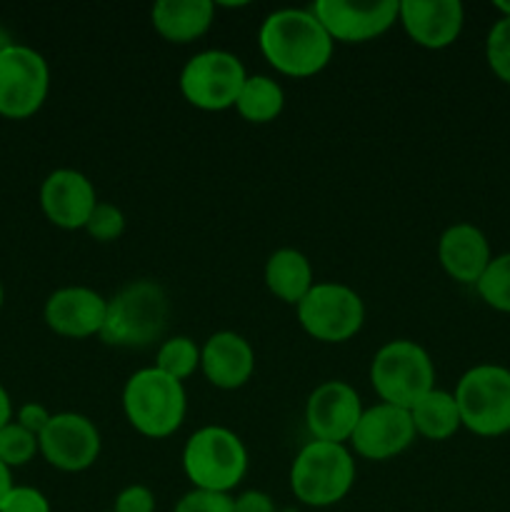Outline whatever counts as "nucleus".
I'll list each match as a JSON object with an SVG mask.
<instances>
[{
  "instance_id": "f257e3e1",
  "label": "nucleus",
  "mask_w": 510,
  "mask_h": 512,
  "mask_svg": "<svg viewBox=\"0 0 510 512\" xmlns=\"http://www.w3.org/2000/svg\"><path fill=\"white\" fill-rule=\"evenodd\" d=\"M258 48L280 75L313 78L328 68L335 43L310 8H280L260 23Z\"/></svg>"
},
{
  "instance_id": "f03ea898",
  "label": "nucleus",
  "mask_w": 510,
  "mask_h": 512,
  "mask_svg": "<svg viewBox=\"0 0 510 512\" xmlns=\"http://www.w3.org/2000/svg\"><path fill=\"white\" fill-rule=\"evenodd\" d=\"M170 318L168 293L160 283L140 278L108 298L100 340L113 348H150L165 335Z\"/></svg>"
},
{
  "instance_id": "7ed1b4c3",
  "label": "nucleus",
  "mask_w": 510,
  "mask_h": 512,
  "mask_svg": "<svg viewBox=\"0 0 510 512\" xmlns=\"http://www.w3.org/2000/svg\"><path fill=\"white\" fill-rule=\"evenodd\" d=\"M123 413L135 433L150 440H163L178 433L188 413V395L180 380L143 368L125 380Z\"/></svg>"
},
{
  "instance_id": "20e7f679",
  "label": "nucleus",
  "mask_w": 510,
  "mask_h": 512,
  "mask_svg": "<svg viewBox=\"0 0 510 512\" xmlns=\"http://www.w3.org/2000/svg\"><path fill=\"white\" fill-rule=\"evenodd\" d=\"M183 473L193 490L230 495L248 473V450L230 428L205 425L185 443Z\"/></svg>"
},
{
  "instance_id": "39448f33",
  "label": "nucleus",
  "mask_w": 510,
  "mask_h": 512,
  "mask_svg": "<svg viewBox=\"0 0 510 512\" xmlns=\"http://www.w3.org/2000/svg\"><path fill=\"white\" fill-rule=\"evenodd\" d=\"M355 458L348 445L310 440L295 455L290 490L308 508H330L348 498L355 485Z\"/></svg>"
},
{
  "instance_id": "423d86ee",
  "label": "nucleus",
  "mask_w": 510,
  "mask_h": 512,
  "mask_svg": "<svg viewBox=\"0 0 510 512\" xmlns=\"http://www.w3.org/2000/svg\"><path fill=\"white\" fill-rule=\"evenodd\" d=\"M370 385L380 403L410 410L435 388V365L428 350L415 340H390L380 345L370 363Z\"/></svg>"
},
{
  "instance_id": "0eeeda50",
  "label": "nucleus",
  "mask_w": 510,
  "mask_h": 512,
  "mask_svg": "<svg viewBox=\"0 0 510 512\" xmlns=\"http://www.w3.org/2000/svg\"><path fill=\"white\" fill-rule=\"evenodd\" d=\"M455 403L465 430L480 438L510 433V370L503 365H473L455 385Z\"/></svg>"
},
{
  "instance_id": "6e6552de",
  "label": "nucleus",
  "mask_w": 510,
  "mask_h": 512,
  "mask_svg": "<svg viewBox=\"0 0 510 512\" xmlns=\"http://www.w3.org/2000/svg\"><path fill=\"white\" fill-rule=\"evenodd\" d=\"M248 80L243 60L228 50L195 53L180 70V93L193 108L205 113H223L235 108L238 95Z\"/></svg>"
},
{
  "instance_id": "1a4fd4ad",
  "label": "nucleus",
  "mask_w": 510,
  "mask_h": 512,
  "mask_svg": "<svg viewBox=\"0 0 510 512\" xmlns=\"http://www.w3.org/2000/svg\"><path fill=\"white\" fill-rule=\"evenodd\" d=\"M298 323L318 343H348L365 323V303L350 285L315 283L295 305Z\"/></svg>"
},
{
  "instance_id": "9d476101",
  "label": "nucleus",
  "mask_w": 510,
  "mask_h": 512,
  "mask_svg": "<svg viewBox=\"0 0 510 512\" xmlns=\"http://www.w3.org/2000/svg\"><path fill=\"white\" fill-rule=\"evenodd\" d=\"M50 93L48 60L35 48L15 43L0 53V115L33 118Z\"/></svg>"
},
{
  "instance_id": "9b49d317",
  "label": "nucleus",
  "mask_w": 510,
  "mask_h": 512,
  "mask_svg": "<svg viewBox=\"0 0 510 512\" xmlns=\"http://www.w3.org/2000/svg\"><path fill=\"white\" fill-rule=\"evenodd\" d=\"M38 448L45 463L60 473H83L100 458V430L80 413H55L48 428L38 435Z\"/></svg>"
},
{
  "instance_id": "f8f14e48",
  "label": "nucleus",
  "mask_w": 510,
  "mask_h": 512,
  "mask_svg": "<svg viewBox=\"0 0 510 512\" xmlns=\"http://www.w3.org/2000/svg\"><path fill=\"white\" fill-rule=\"evenodd\" d=\"M400 0L348 3V0H315L310 10L323 23L333 43L358 45L380 38L398 23Z\"/></svg>"
},
{
  "instance_id": "ddd939ff",
  "label": "nucleus",
  "mask_w": 510,
  "mask_h": 512,
  "mask_svg": "<svg viewBox=\"0 0 510 512\" xmlns=\"http://www.w3.org/2000/svg\"><path fill=\"white\" fill-rule=\"evenodd\" d=\"M363 410V400L353 385L345 380H325L308 395L305 425L313 440L345 445Z\"/></svg>"
},
{
  "instance_id": "4468645a",
  "label": "nucleus",
  "mask_w": 510,
  "mask_h": 512,
  "mask_svg": "<svg viewBox=\"0 0 510 512\" xmlns=\"http://www.w3.org/2000/svg\"><path fill=\"white\" fill-rule=\"evenodd\" d=\"M415 428L410 413L403 408H395L388 403H375L373 408H365L350 435V448L355 455L373 463L398 458L400 453L415 443Z\"/></svg>"
},
{
  "instance_id": "2eb2a0df",
  "label": "nucleus",
  "mask_w": 510,
  "mask_h": 512,
  "mask_svg": "<svg viewBox=\"0 0 510 512\" xmlns=\"http://www.w3.org/2000/svg\"><path fill=\"white\" fill-rule=\"evenodd\" d=\"M108 298L85 285H65L45 300L43 320L55 335L70 340H85L98 335L105 323Z\"/></svg>"
},
{
  "instance_id": "dca6fc26",
  "label": "nucleus",
  "mask_w": 510,
  "mask_h": 512,
  "mask_svg": "<svg viewBox=\"0 0 510 512\" xmlns=\"http://www.w3.org/2000/svg\"><path fill=\"white\" fill-rule=\"evenodd\" d=\"M95 205V185L80 170L58 168L40 185V210L60 230H83Z\"/></svg>"
},
{
  "instance_id": "f3484780",
  "label": "nucleus",
  "mask_w": 510,
  "mask_h": 512,
  "mask_svg": "<svg viewBox=\"0 0 510 512\" xmlns=\"http://www.w3.org/2000/svg\"><path fill=\"white\" fill-rule=\"evenodd\" d=\"M398 23L415 45L443 50L463 33L465 8L460 0H400Z\"/></svg>"
},
{
  "instance_id": "a211bd4d",
  "label": "nucleus",
  "mask_w": 510,
  "mask_h": 512,
  "mask_svg": "<svg viewBox=\"0 0 510 512\" xmlns=\"http://www.w3.org/2000/svg\"><path fill=\"white\" fill-rule=\"evenodd\" d=\"M200 370L218 390H238L255 373V350L233 330H218L200 348Z\"/></svg>"
},
{
  "instance_id": "6ab92c4d",
  "label": "nucleus",
  "mask_w": 510,
  "mask_h": 512,
  "mask_svg": "<svg viewBox=\"0 0 510 512\" xmlns=\"http://www.w3.org/2000/svg\"><path fill=\"white\" fill-rule=\"evenodd\" d=\"M440 268L460 285H473L493 260L488 235L473 223H455L443 230L438 240Z\"/></svg>"
},
{
  "instance_id": "aec40b11",
  "label": "nucleus",
  "mask_w": 510,
  "mask_h": 512,
  "mask_svg": "<svg viewBox=\"0 0 510 512\" xmlns=\"http://www.w3.org/2000/svg\"><path fill=\"white\" fill-rule=\"evenodd\" d=\"M215 20V3L210 0H158L150 8L155 33L175 45H188L203 38Z\"/></svg>"
},
{
  "instance_id": "412c9836",
  "label": "nucleus",
  "mask_w": 510,
  "mask_h": 512,
  "mask_svg": "<svg viewBox=\"0 0 510 512\" xmlns=\"http://www.w3.org/2000/svg\"><path fill=\"white\" fill-rule=\"evenodd\" d=\"M265 285L285 305H298L315 285L308 255L295 248H280L265 260Z\"/></svg>"
},
{
  "instance_id": "4be33fe9",
  "label": "nucleus",
  "mask_w": 510,
  "mask_h": 512,
  "mask_svg": "<svg viewBox=\"0 0 510 512\" xmlns=\"http://www.w3.org/2000/svg\"><path fill=\"white\" fill-rule=\"evenodd\" d=\"M408 413L410 420H413L415 435H420V438L425 440H435V443L450 440L460 428H463L455 395L448 393V390L433 388L430 393H425Z\"/></svg>"
},
{
  "instance_id": "5701e85b",
  "label": "nucleus",
  "mask_w": 510,
  "mask_h": 512,
  "mask_svg": "<svg viewBox=\"0 0 510 512\" xmlns=\"http://www.w3.org/2000/svg\"><path fill=\"white\" fill-rule=\"evenodd\" d=\"M283 108L285 93L278 80L270 75H248L238 95V103H235L240 118L253 125L273 123L280 118Z\"/></svg>"
},
{
  "instance_id": "b1692460",
  "label": "nucleus",
  "mask_w": 510,
  "mask_h": 512,
  "mask_svg": "<svg viewBox=\"0 0 510 512\" xmlns=\"http://www.w3.org/2000/svg\"><path fill=\"white\" fill-rule=\"evenodd\" d=\"M155 368L183 383L195 370H200V345L188 335L165 338L155 353Z\"/></svg>"
},
{
  "instance_id": "393cba45",
  "label": "nucleus",
  "mask_w": 510,
  "mask_h": 512,
  "mask_svg": "<svg viewBox=\"0 0 510 512\" xmlns=\"http://www.w3.org/2000/svg\"><path fill=\"white\" fill-rule=\"evenodd\" d=\"M480 300L498 313H510V253H500L490 260L485 273L475 283Z\"/></svg>"
},
{
  "instance_id": "a878e982",
  "label": "nucleus",
  "mask_w": 510,
  "mask_h": 512,
  "mask_svg": "<svg viewBox=\"0 0 510 512\" xmlns=\"http://www.w3.org/2000/svg\"><path fill=\"white\" fill-rule=\"evenodd\" d=\"M38 453V435L20 428L15 420L0 430V463L8 465L10 470L28 465Z\"/></svg>"
},
{
  "instance_id": "bb28decb",
  "label": "nucleus",
  "mask_w": 510,
  "mask_h": 512,
  "mask_svg": "<svg viewBox=\"0 0 510 512\" xmlns=\"http://www.w3.org/2000/svg\"><path fill=\"white\" fill-rule=\"evenodd\" d=\"M485 60L498 80L510 85V18H498L485 38Z\"/></svg>"
},
{
  "instance_id": "cd10ccee",
  "label": "nucleus",
  "mask_w": 510,
  "mask_h": 512,
  "mask_svg": "<svg viewBox=\"0 0 510 512\" xmlns=\"http://www.w3.org/2000/svg\"><path fill=\"white\" fill-rule=\"evenodd\" d=\"M85 233L95 240V243H115L123 238L125 233V215L118 205L100 203L90 213L88 223H85Z\"/></svg>"
},
{
  "instance_id": "c85d7f7f",
  "label": "nucleus",
  "mask_w": 510,
  "mask_h": 512,
  "mask_svg": "<svg viewBox=\"0 0 510 512\" xmlns=\"http://www.w3.org/2000/svg\"><path fill=\"white\" fill-rule=\"evenodd\" d=\"M173 512H235L233 495L205 493V490H190L175 503Z\"/></svg>"
},
{
  "instance_id": "c756f323",
  "label": "nucleus",
  "mask_w": 510,
  "mask_h": 512,
  "mask_svg": "<svg viewBox=\"0 0 510 512\" xmlns=\"http://www.w3.org/2000/svg\"><path fill=\"white\" fill-rule=\"evenodd\" d=\"M0 512H53L45 493L30 485H13L8 498L0 505Z\"/></svg>"
},
{
  "instance_id": "7c9ffc66",
  "label": "nucleus",
  "mask_w": 510,
  "mask_h": 512,
  "mask_svg": "<svg viewBox=\"0 0 510 512\" xmlns=\"http://www.w3.org/2000/svg\"><path fill=\"white\" fill-rule=\"evenodd\" d=\"M113 512H155V493L148 485H128L115 498Z\"/></svg>"
},
{
  "instance_id": "2f4dec72",
  "label": "nucleus",
  "mask_w": 510,
  "mask_h": 512,
  "mask_svg": "<svg viewBox=\"0 0 510 512\" xmlns=\"http://www.w3.org/2000/svg\"><path fill=\"white\" fill-rule=\"evenodd\" d=\"M50 418H53V413H50V410L45 408V405L25 403V405H20L18 410H15V418L13 420L20 425V428L28 430V433L40 435L45 428H48Z\"/></svg>"
},
{
  "instance_id": "473e14b6",
  "label": "nucleus",
  "mask_w": 510,
  "mask_h": 512,
  "mask_svg": "<svg viewBox=\"0 0 510 512\" xmlns=\"http://www.w3.org/2000/svg\"><path fill=\"white\" fill-rule=\"evenodd\" d=\"M235 512H278L273 498L263 490H245L238 498H233Z\"/></svg>"
},
{
  "instance_id": "72a5a7b5",
  "label": "nucleus",
  "mask_w": 510,
  "mask_h": 512,
  "mask_svg": "<svg viewBox=\"0 0 510 512\" xmlns=\"http://www.w3.org/2000/svg\"><path fill=\"white\" fill-rule=\"evenodd\" d=\"M13 418H15L13 400H10V393L5 390V385L0 383V430H3L8 423H13Z\"/></svg>"
},
{
  "instance_id": "f704fd0d",
  "label": "nucleus",
  "mask_w": 510,
  "mask_h": 512,
  "mask_svg": "<svg viewBox=\"0 0 510 512\" xmlns=\"http://www.w3.org/2000/svg\"><path fill=\"white\" fill-rule=\"evenodd\" d=\"M13 475H10V468L8 465L0 463V505H3V500L8 498V493L13 490Z\"/></svg>"
},
{
  "instance_id": "c9c22d12",
  "label": "nucleus",
  "mask_w": 510,
  "mask_h": 512,
  "mask_svg": "<svg viewBox=\"0 0 510 512\" xmlns=\"http://www.w3.org/2000/svg\"><path fill=\"white\" fill-rule=\"evenodd\" d=\"M493 8L498 10L500 18H510V0H495Z\"/></svg>"
},
{
  "instance_id": "e433bc0d",
  "label": "nucleus",
  "mask_w": 510,
  "mask_h": 512,
  "mask_svg": "<svg viewBox=\"0 0 510 512\" xmlns=\"http://www.w3.org/2000/svg\"><path fill=\"white\" fill-rule=\"evenodd\" d=\"M10 45H15L13 35H10L8 30H3V28H0V53H3L5 48H10Z\"/></svg>"
},
{
  "instance_id": "4c0bfd02",
  "label": "nucleus",
  "mask_w": 510,
  "mask_h": 512,
  "mask_svg": "<svg viewBox=\"0 0 510 512\" xmlns=\"http://www.w3.org/2000/svg\"><path fill=\"white\" fill-rule=\"evenodd\" d=\"M3 303H5V290H3V283H0V310H3Z\"/></svg>"
},
{
  "instance_id": "58836bf2",
  "label": "nucleus",
  "mask_w": 510,
  "mask_h": 512,
  "mask_svg": "<svg viewBox=\"0 0 510 512\" xmlns=\"http://www.w3.org/2000/svg\"><path fill=\"white\" fill-rule=\"evenodd\" d=\"M283 512H295V510H283Z\"/></svg>"
},
{
  "instance_id": "ea45409f",
  "label": "nucleus",
  "mask_w": 510,
  "mask_h": 512,
  "mask_svg": "<svg viewBox=\"0 0 510 512\" xmlns=\"http://www.w3.org/2000/svg\"><path fill=\"white\" fill-rule=\"evenodd\" d=\"M110 512H113V510H110Z\"/></svg>"
}]
</instances>
